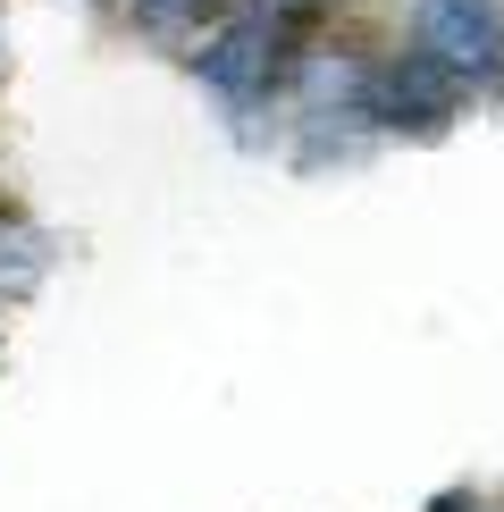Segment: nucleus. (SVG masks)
Returning a JSON list of instances; mask_svg holds the SVG:
<instances>
[{
	"instance_id": "f257e3e1",
	"label": "nucleus",
	"mask_w": 504,
	"mask_h": 512,
	"mask_svg": "<svg viewBox=\"0 0 504 512\" xmlns=\"http://www.w3.org/2000/svg\"><path fill=\"white\" fill-rule=\"evenodd\" d=\"M412 51L437 59L454 84L504 76V9L496 0H412Z\"/></svg>"
},
{
	"instance_id": "f03ea898",
	"label": "nucleus",
	"mask_w": 504,
	"mask_h": 512,
	"mask_svg": "<svg viewBox=\"0 0 504 512\" xmlns=\"http://www.w3.org/2000/svg\"><path fill=\"white\" fill-rule=\"evenodd\" d=\"M269 68H278V17H244V26H227V34L202 42V76L219 84V93H236V101L261 93Z\"/></svg>"
}]
</instances>
